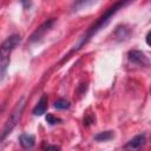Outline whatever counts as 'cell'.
Here are the masks:
<instances>
[{"label": "cell", "instance_id": "1", "mask_svg": "<svg viewBox=\"0 0 151 151\" xmlns=\"http://www.w3.org/2000/svg\"><path fill=\"white\" fill-rule=\"evenodd\" d=\"M132 1H133V0H118L114 5H112L110 8H107V11H106L92 26H90L88 29L78 39V41L73 45L71 52H77V51H79L85 44L88 42V40H90L94 34H97L101 28H104V27L111 21V18H112L119 9L124 8L125 6H127L129 4H131Z\"/></svg>", "mask_w": 151, "mask_h": 151}, {"label": "cell", "instance_id": "2", "mask_svg": "<svg viewBox=\"0 0 151 151\" xmlns=\"http://www.w3.org/2000/svg\"><path fill=\"white\" fill-rule=\"evenodd\" d=\"M20 41L21 37L19 34H12L0 45V80L5 78L7 68L9 66L11 54L14 48L20 44Z\"/></svg>", "mask_w": 151, "mask_h": 151}, {"label": "cell", "instance_id": "3", "mask_svg": "<svg viewBox=\"0 0 151 151\" xmlns=\"http://www.w3.org/2000/svg\"><path fill=\"white\" fill-rule=\"evenodd\" d=\"M25 106H26V99H25V97H21V98L18 100V103L15 104L14 109L12 110L9 117L7 118V120H6V123H5L4 127H2V130H1V132H0V143H1V142L13 131V129L18 125V123L20 122V119H21V117H22V112H24Z\"/></svg>", "mask_w": 151, "mask_h": 151}, {"label": "cell", "instance_id": "4", "mask_svg": "<svg viewBox=\"0 0 151 151\" xmlns=\"http://www.w3.org/2000/svg\"><path fill=\"white\" fill-rule=\"evenodd\" d=\"M55 22V19L54 18H51V19H47L46 21H44L39 27H37L35 29H34V32L31 34V37H29V42H38V41H40L42 38H44V35L52 28V26H53V24Z\"/></svg>", "mask_w": 151, "mask_h": 151}, {"label": "cell", "instance_id": "5", "mask_svg": "<svg viewBox=\"0 0 151 151\" xmlns=\"http://www.w3.org/2000/svg\"><path fill=\"white\" fill-rule=\"evenodd\" d=\"M127 58L131 63L140 65V66H149V58L146 57V54L139 50H131L127 53Z\"/></svg>", "mask_w": 151, "mask_h": 151}, {"label": "cell", "instance_id": "6", "mask_svg": "<svg viewBox=\"0 0 151 151\" xmlns=\"http://www.w3.org/2000/svg\"><path fill=\"white\" fill-rule=\"evenodd\" d=\"M145 143H146V136L144 133L137 134L124 145V149H140L142 146H144Z\"/></svg>", "mask_w": 151, "mask_h": 151}, {"label": "cell", "instance_id": "7", "mask_svg": "<svg viewBox=\"0 0 151 151\" xmlns=\"http://www.w3.org/2000/svg\"><path fill=\"white\" fill-rule=\"evenodd\" d=\"M47 101H48L47 94H42L40 97V99L38 100V103L35 104V106L33 107L32 113L34 116H42L47 110Z\"/></svg>", "mask_w": 151, "mask_h": 151}, {"label": "cell", "instance_id": "8", "mask_svg": "<svg viewBox=\"0 0 151 151\" xmlns=\"http://www.w3.org/2000/svg\"><path fill=\"white\" fill-rule=\"evenodd\" d=\"M100 0H74L73 5H72V11L73 12H79V11H83L85 8H88L91 7L92 5L99 2Z\"/></svg>", "mask_w": 151, "mask_h": 151}, {"label": "cell", "instance_id": "9", "mask_svg": "<svg viewBox=\"0 0 151 151\" xmlns=\"http://www.w3.org/2000/svg\"><path fill=\"white\" fill-rule=\"evenodd\" d=\"M19 143L24 149H32L35 144V137L31 133H22L19 137Z\"/></svg>", "mask_w": 151, "mask_h": 151}, {"label": "cell", "instance_id": "10", "mask_svg": "<svg viewBox=\"0 0 151 151\" xmlns=\"http://www.w3.org/2000/svg\"><path fill=\"white\" fill-rule=\"evenodd\" d=\"M131 34V29L127 28L126 26H118L116 32H114V35L118 40H126Z\"/></svg>", "mask_w": 151, "mask_h": 151}, {"label": "cell", "instance_id": "11", "mask_svg": "<svg viewBox=\"0 0 151 151\" xmlns=\"http://www.w3.org/2000/svg\"><path fill=\"white\" fill-rule=\"evenodd\" d=\"M113 137H114V132L111 131V130H107V131H101V132L97 133L94 136V140H97V142H106V140L113 139Z\"/></svg>", "mask_w": 151, "mask_h": 151}, {"label": "cell", "instance_id": "12", "mask_svg": "<svg viewBox=\"0 0 151 151\" xmlns=\"http://www.w3.org/2000/svg\"><path fill=\"white\" fill-rule=\"evenodd\" d=\"M53 106L55 109H58V110H66V109L70 107V101L66 100V99H64V98H60V99H57L54 101Z\"/></svg>", "mask_w": 151, "mask_h": 151}, {"label": "cell", "instance_id": "13", "mask_svg": "<svg viewBox=\"0 0 151 151\" xmlns=\"http://www.w3.org/2000/svg\"><path fill=\"white\" fill-rule=\"evenodd\" d=\"M45 119H46V122H47L50 125H55V124H59V123H61V122H63L60 118L55 117V116H54V114H52V113H47V114H46V117H45Z\"/></svg>", "mask_w": 151, "mask_h": 151}, {"label": "cell", "instance_id": "14", "mask_svg": "<svg viewBox=\"0 0 151 151\" xmlns=\"http://www.w3.org/2000/svg\"><path fill=\"white\" fill-rule=\"evenodd\" d=\"M42 150H60V146L58 145H51V144H46L41 146Z\"/></svg>", "mask_w": 151, "mask_h": 151}, {"label": "cell", "instance_id": "15", "mask_svg": "<svg viewBox=\"0 0 151 151\" xmlns=\"http://www.w3.org/2000/svg\"><path fill=\"white\" fill-rule=\"evenodd\" d=\"M19 1H20V4L22 5V7L25 9H27V8H29L32 6V1L31 0H19Z\"/></svg>", "mask_w": 151, "mask_h": 151}]
</instances>
